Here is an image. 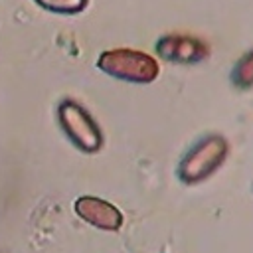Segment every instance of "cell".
Segmentation results:
<instances>
[{
	"label": "cell",
	"mask_w": 253,
	"mask_h": 253,
	"mask_svg": "<svg viewBox=\"0 0 253 253\" xmlns=\"http://www.w3.org/2000/svg\"><path fill=\"white\" fill-rule=\"evenodd\" d=\"M227 140L219 134H210L198 140L180 160L178 178L184 184H198L210 178L227 158Z\"/></svg>",
	"instance_id": "1"
},
{
	"label": "cell",
	"mask_w": 253,
	"mask_h": 253,
	"mask_svg": "<svg viewBox=\"0 0 253 253\" xmlns=\"http://www.w3.org/2000/svg\"><path fill=\"white\" fill-rule=\"evenodd\" d=\"M97 65L103 73L130 83H152L160 73L158 61L152 55L126 47L103 51Z\"/></svg>",
	"instance_id": "2"
},
{
	"label": "cell",
	"mask_w": 253,
	"mask_h": 253,
	"mask_svg": "<svg viewBox=\"0 0 253 253\" xmlns=\"http://www.w3.org/2000/svg\"><path fill=\"white\" fill-rule=\"evenodd\" d=\"M57 119L61 125V130L69 138V142L83 150V152H97L103 144L101 128L97 126L95 119L75 101L65 99L57 107Z\"/></svg>",
	"instance_id": "3"
},
{
	"label": "cell",
	"mask_w": 253,
	"mask_h": 253,
	"mask_svg": "<svg viewBox=\"0 0 253 253\" xmlns=\"http://www.w3.org/2000/svg\"><path fill=\"white\" fill-rule=\"evenodd\" d=\"M156 51L162 59L172 63H200L210 53L206 42L194 36H184V34L162 36L156 42Z\"/></svg>",
	"instance_id": "4"
},
{
	"label": "cell",
	"mask_w": 253,
	"mask_h": 253,
	"mask_svg": "<svg viewBox=\"0 0 253 253\" xmlns=\"http://www.w3.org/2000/svg\"><path fill=\"white\" fill-rule=\"evenodd\" d=\"M75 213L93 227L103 231H117L123 227V213L117 206L95 196H81L75 200Z\"/></svg>",
	"instance_id": "5"
},
{
	"label": "cell",
	"mask_w": 253,
	"mask_h": 253,
	"mask_svg": "<svg viewBox=\"0 0 253 253\" xmlns=\"http://www.w3.org/2000/svg\"><path fill=\"white\" fill-rule=\"evenodd\" d=\"M231 83L239 89L253 87V49L237 59L231 71Z\"/></svg>",
	"instance_id": "6"
},
{
	"label": "cell",
	"mask_w": 253,
	"mask_h": 253,
	"mask_svg": "<svg viewBox=\"0 0 253 253\" xmlns=\"http://www.w3.org/2000/svg\"><path fill=\"white\" fill-rule=\"evenodd\" d=\"M42 8L55 14H77L87 6V0H36Z\"/></svg>",
	"instance_id": "7"
}]
</instances>
